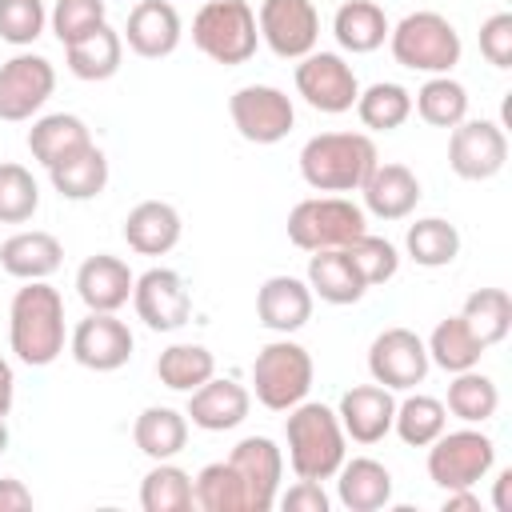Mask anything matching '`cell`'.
Masks as SVG:
<instances>
[{"mask_svg":"<svg viewBox=\"0 0 512 512\" xmlns=\"http://www.w3.org/2000/svg\"><path fill=\"white\" fill-rule=\"evenodd\" d=\"M64 296L48 280H24L8 308V344L20 364L48 368L64 352Z\"/></svg>","mask_w":512,"mask_h":512,"instance_id":"cell-1","label":"cell"},{"mask_svg":"<svg viewBox=\"0 0 512 512\" xmlns=\"http://www.w3.org/2000/svg\"><path fill=\"white\" fill-rule=\"evenodd\" d=\"M284 440L296 480H332L348 456V436L340 428L336 408L316 400H300L296 408H288Z\"/></svg>","mask_w":512,"mask_h":512,"instance_id":"cell-2","label":"cell"},{"mask_svg":"<svg viewBox=\"0 0 512 512\" xmlns=\"http://www.w3.org/2000/svg\"><path fill=\"white\" fill-rule=\"evenodd\" d=\"M380 152L368 132H320L300 148V176L316 192H360Z\"/></svg>","mask_w":512,"mask_h":512,"instance_id":"cell-3","label":"cell"},{"mask_svg":"<svg viewBox=\"0 0 512 512\" xmlns=\"http://www.w3.org/2000/svg\"><path fill=\"white\" fill-rule=\"evenodd\" d=\"M388 48H392V60L400 68H412V72H424V76H444L464 56L456 24L440 12H432V8L408 12L400 24H392L388 28Z\"/></svg>","mask_w":512,"mask_h":512,"instance_id":"cell-4","label":"cell"},{"mask_svg":"<svg viewBox=\"0 0 512 512\" xmlns=\"http://www.w3.org/2000/svg\"><path fill=\"white\" fill-rule=\"evenodd\" d=\"M192 44L224 68L248 64L260 48L252 4L248 0H204L200 12L192 16Z\"/></svg>","mask_w":512,"mask_h":512,"instance_id":"cell-5","label":"cell"},{"mask_svg":"<svg viewBox=\"0 0 512 512\" xmlns=\"http://www.w3.org/2000/svg\"><path fill=\"white\" fill-rule=\"evenodd\" d=\"M312 376H316V364H312L308 348L288 336L268 340L252 360V392L272 412H288L300 400H308Z\"/></svg>","mask_w":512,"mask_h":512,"instance_id":"cell-6","label":"cell"},{"mask_svg":"<svg viewBox=\"0 0 512 512\" xmlns=\"http://www.w3.org/2000/svg\"><path fill=\"white\" fill-rule=\"evenodd\" d=\"M360 232H368V212L348 196H308L288 212V240L300 252L348 248Z\"/></svg>","mask_w":512,"mask_h":512,"instance_id":"cell-7","label":"cell"},{"mask_svg":"<svg viewBox=\"0 0 512 512\" xmlns=\"http://www.w3.org/2000/svg\"><path fill=\"white\" fill-rule=\"evenodd\" d=\"M496 464V444L492 436H484L476 424L456 428V432H440L428 444V480L436 488H476Z\"/></svg>","mask_w":512,"mask_h":512,"instance_id":"cell-8","label":"cell"},{"mask_svg":"<svg viewBox=\"0 0 512 512\" xmlns=\"http://www.w3.org/2000/svg\"><path fill=\"white\" fill-rule=\"evenodd\" d=\"M228 116H232V128L248 144H280L296 124L292 96L280 92L276 84H244V88H236L232 100H228Z\"/></svg>","mask_w":512,"mask_h":512,"instance_id":"cell-9","label":"cell"},{"mask_svg":"<svg viewBox=\"0 0 512 512\" xmlns=\"http://www.w3.org/2000/svg\"><path fill=\"white\" fill-rule=\"evenodd\" d=\"M56 92V68L40 52H16L0 64V120H32Z\"/></svg>","mask_w":512,"mask_h":512,"instance_id":"cell-10","label":"cell"},{"mask_svg":"<svg viewBox=\"0 0 512 512\" xmlns=\"http://www.w3.org/2000/svg\"><path fill=\"white\" fill-rule=\"evenodd\" d=\"M296 92L304 96L308 108L340 116L356 104L360 96V80L352 72V64L340 52H308L296 64Z\"/></svg>","mask_w":512,"mask_h":512,"instance_id":"cell-11","label":"cell"},{"mask_svg":"<svg viewBox=\"0 0 512 512\" xmlns=\"http://www.w3.org/2000/svg\"><path fill=\"white\" fill-rule=\"evenodd\" d=\"M256 28H260V40L280 60H300V56L316 52L320 12L312 0H260Z\"/></svg>","mask_w":512,"mask_h":512,"instance_id":"cell-12","label":"cell"},{"mask_svg":"<svg viewBox=\"0 0 512 512\" xmlns=\"http://www.w3.org/2000/svg\"><path fill=\"white\" fill-rule=\"evenodd\" d=\"M132 328L116 312H88L68 336V352L88 372H116L132 360Z\"/></svg>","mask_w":512,"mask_h":512,"instance_id":"cell-13","label":"cell"},{"mask_svg":"<svg viewBox=\"0 0 512 512\" xmlns=\"http://www.w3.org/2000/svg\"><path fill=\"white\" fill-rule=\"evenodd\" d=\"M428 368V348L412 328H384L368 348V372L388 392H412L416 384H424Z\"/></svg>","mask_w":512,"mask_h":512,"instance_id":"cell-14","label":"cell"},{"mask_svg":"<svg viewBox=\"0 0 512 512\" xmlns=\"http://www.w3.org/2000/svg\"><path fill=\"white\" fill-rule=\"evenodd\" d=\"M508 164V136L496 120H460L448 136V168L460 180H492Z\"/></svg>","mask_w":512,"mask_h":512,"instance_id":"cell-15","label":"cell"},{"mask_svg":"<svg viewBox=\"0 0 512 512\" xmlns=\"http://www.w3.org/2000/svg\"><path fill=\"white\" fill-rule=\"evenodd\" d=\"M132 308L152 332H176L192 316V292L176 268H148L132 284Z\"/></svg>","mask_w":512,"mask_h":512,"instance_id":"cell-16","label":"cell"},{"mask_svg":"<svg viewBox=\"0 0 512 512\" xmlns=\"http://www.w3.org/2000/svg\"><path fill=\"white\" fill-rule=\"evenodd\" d=\"M228 464L244 480L248 492V512H268L280 496V476H284V452L268 436H244L232 452Z\"/></svg>","mask_w":512,"mask_h":512,"instance_id":"cell-17","label":"cell"},{"mask_svg":"<svg viewBox=\"0 0 512 512\" xmlns=\"http://www.w3.org/2000/svg\"><path fill=\"white\" fill-rule=\"evenodd\" d=\"M252 392L232 376H208L200 388L188 392V420L204 432H232L248 420Z\"/></svg>","mask_w":512,"mask_h":512,"instance_id":"cell-18","label":"cell"},{"mask_svg":"<svg viewBox=\"0 0 512 512\" xmlns=\"http://www.w3.org/2000/svg\"><path fill=\"white\" fill-rule=\"evenodd\" d=\"M124 44L144 56V60H164L180 48V36H184V24H180V12L168 4V0H140L132 12H128V24H124Z\"/></svg>","mask_w":512,"mask_h":512,"instance_id":"cell-19","label":"cell"},{"mask_svg":"<svg viewBox=\"0 0 512 512\" xmlns=\"http://www.w3.org/2000/svg\"><path fill=\"white\" fill-rule=\"evenodd\" d=\"M340 428L348 440L356 444H376L392 432V416H396V396L384 388V384H356L340 396Z\"/></svg>","mask_w":512,"mask_h":512,"instance_id":"cell-20","label":"cell"},{"mask_svg":"<svg viewBox=\"0 0 512 512\" xmlns=\"http://www.w3.org/2000/svg\"><path fill=\"white\" fill-rule=\"evenodd\" d=\"M312 288L300 276H268L256 292V320L268 332L292 336L312 320Z\"/></svg>","mask_w":512,"mask_h":512,"instance_id":"cell-21","label":"cell"},{"mask_svg":"<svg viewBox=\"0 0 512 512\" xmlns=\"http://www.w3.org/2000/svg\"><path fill=\"white\" fill-rule=\"evenodd\" d=\"M132 284V268L108 252H96L76 268V296L88 312H120L132 300Z\"/></svg>","mask_w":512,"mask_h":512,"instance_id":"cell-22","label":"cell"},{"mask_svg":"<svg viewBox=\"0 0 512 512\" xmlns=\"http://www.w3.org/2000/svg\"><path fill=\"white\" fill-rule=\"evenodd\" d=\"M360 196H364V212H372L376 220H404L416 212L424 192L408 164H376L360 184Z\"/></svg>","mask_w":512,"mask_h":512,"instance_id":"cell-23","label":"cell"},{"mask_svg":"<svg viewBox=\"0 0 512 512\" xmlns=\"http://www.w3.org/2000/svg\"><path fill=\"white\" fill-rule=\"evenodd\" d=\"M64 264V244L44 228L12 232L0 244V268L12 280H48Z\"/></svg>","mask_w":512,"mask_h":512,"instance_id":"cell-24","label":"cell"},{"mask_svg":"<svg viewBox=\"0 0 512 512\" xmlns=\"http://www.w3.org/2000/svg\"><path fill=\"white\" fill-rule=\"evenodd\" d=\"M180 212L168 200H140L128 216H124V240L132 252L140 256H164L180 244Z\"/></svg>","mask_w":512,"mask_h":512,"instance_id":"cell-25","label":"cell"},{"mask_svg":"<svg viewBox=\"0 0 512 512\" xmlns=\"http://www.w3.org/2000/svg\"><path fill=\"white\" fill-rule=\"evenodd\" d=\"M336 500L348 512H380L392 500V472L372 456H344L336 468Z\"/></svg>","mask_w":512,"mask_h":512,"instance_id":"cell-26","label":"cell"},{"mask_svg":"<svg viewBox=\"0 0 512 512\" xmlns=\"http://www.w3.org/2000/svg\"><path fill=\"white\" fill-rule=\"evenodd\" d=\"M64 60H68V72L76 80H88V84H100V80H112L120 72V60H124V36L104 20L100 28H92L88 36L72 40L64 48Z\"/></svg>","mask_w":512,"mask_h":512,"instance_id":"cell-27","label":"cell"},{"mask_svg":"<svg viewBox=\"0 0 512 512\" xmlns=\"http://www.w3.org/2000/svg\"><path fill=\"white\" fill-rule=\"evenodd\" d=\"M304 280H308L312 296H320L324 304H356L368 292L364 276L356 272V264H352V256L344 248H320V252H312Z\"/></svg>","mask_w":512,"mask_h":512,"instance_id":"cell-28","label":"cell"},{"mask_svg":"<svg viewBox=\"0 0 512 512\" xmlns=\"http://www.w3.org/2000/svg\"><path fill=\"white\" fill-rule=\"evenodd\" d=\"M48 180L64 200H96L108 188V156L96 144H84V148L60 156L48 168Z\"/></svg>","mask_w":512,"mask_h":512,"instance_id":"cell-29","label":"cell"},{"mask_svg":"<svg viewBox=\"0 0 512 512\" xmlns=\"http://www.w3.org/2000/svg\"><path fill=\"white\" fill-rule=\"evenodd\" d=\"M388 16L376 0H344L332 16V36L344 52L352 56H364V52H376L384 40H388Z\"/></svg>","mask_w":512,"mask_h":512,"instance_id":"cell-30","label":"cell"},{"mask_svg":"<svg viewBox=\"0 0 512 512\" xmlns=\"http://www.w3.org/2000/svg\"><path fill=\"white\" fill-rule=\"evenodd\" d=\"M132 440L148 460H172L188 444V416L168 404H148L132 424Z\"/></svg>","mask_w":512,"mask_h":512,"instance_id":"cell-31","label":"cell"},{"mask_svg":"<svg viewBox=\"0 0 512 512\" xmlns=\"http://www.w3.org/2000/svg\"><path fill=\"white\" fill-rule=\"evenodd\" d=\"M84 144H92V132L72 112H48V116L32 120V128H28V152L44 168H52L60 156H68V152H76Z\"/></svg>","mask_w":512,"mask_h":512,"instance_id":"cell-32","label":"cell"},{"mask_svg":"<svg viewBox=\"0 0 512 512\" xmlns=\"http://www.w3.org/2000/svg\"><path fill=\"white\" fill-rule=\"evenodd\" d=\"M424 348H428V360H432L436 368H444L448 376H452V372H468V368H476L480 356L488 352V348L476 340V332L464 324V316H448V320H440V324L432 328V336L424 340Z\"/></svg>","mask_w":512,"mask_h":512,"instance_id":"cell-33","label":"cell"},{"mask_svg":"<svg viewBox=\"0 0 512 512\" xmlns=\"http://www.w3.org/2000/svg\"><path fill=\"white\" fill-rule=\"evenodd\" d=\"M404 252L412 264L420 268H448L460 256V232L456 224H448L444 216H424L416 224H408L404 232Z\"/></svg>","mask_w":512,"mask_h":512,"instance_id":"cell-34","label":"cell"},{"mask_svg":"<svg viewBox=\"0 0 512 512\" xmlns=\"http://www.w3.org/2000/svg\"><path fill=\"white\" fill-rule=\"evenodd\" d=\"M444 408H448L456 420H464V424H484V420H492L496 408H500V388H496V380L484 376L480 368L452 372Z\"/></svg>","mask_w":512,"mask_h":512,"instance_id":"cell-35","label":"cell"},{"mask_svg":"<svg viewBox=\"0 0 512 512\" xmlns=\"http://www.w3.org/2000/svg\"><path fill=\"white\" fill-rule=\"evenodd\" d=\"M352 108L368 132H392L412 116V92L396 80H376V84L360 88Z\"/></svg>","mask_w":512,"mask_h":512,"instance_id":"cell-36","label":"cell"},{"mask_svg":"<svg viewBox=\"0 0 512 512\" xmlns=\"http://www.w3.org/2000/svg\"><path fill=\"white\" fill-rule=\"evenodd\" d=\"M444 428H448V408H444V400L424 396V392H412V396H404V400L396 404L392 432H396L408 448H428Z\"/></svg>","mask_w":512,"mask_h":512,"instance_id":"cell-37","label":"cell"},{"mask_svg":"<svg viewBox=\"0 0 512 512\" xmlns=\"http://www.w3.org/2000/svg\"><path fill=\"white\" fill-rule=\"evenodd\" d=\"M192 508L200 512H248V492L244 480L228 460L204 464L192 480Z\"/></svg>","mask_w":512,"mask_h":512,"instance_id":"cell-38","label":"cell"},{"mask_svg":"<svg viewBox=\"0 0 512 512\" xmlns=\"http://www.w3.org/2000/svg\"><path fill=\"white\" fill-rule=\"evenodd\" d=\"M412 108L420 112L424 124L432 128H456L460 120H468V88L460 80L444 76H428L412 100Z\"/></svg>","mask_w":512,"mask_h":512,"instance_id":"cell-39","label":"cell"},{"mask_svg":"<svg viewBox=\"0 0 512 512\" xmlns=\"http://www.w3.org/2000/svg\"><path fill=\"white\" fill-rule=\"evenodd\" d=\"M156 376L172 392H192L208 376H216V356L204 344H168L156 356Z\"/></svg>","mask_w":512,"mask_h":512,"instance_id":"cell-40","label":"cell"},{"mask_svg":"<svg viewBox=\"0 0 512 512\" xmlns=\"http://www.w3.org/2000/svg\"><path fill=\"white\" fill-rule=\"evenodd\" d=\"M460 316H464V324L476 332V340H480L484 348H492V344H500V340L508 336V328H512V296H508L504 288H476V292H468Z\"/></svg>","mask_w":512,"mask_h":512,"instance_id":"cell-41","label":"cell"},{"mask_svg":"<svg viewBox=\"0 0 512 512\" xmlns=\"http://www.w3.org/2000/svg\"><path fill=\"white\" fill-rule=\"evenodd\" d=\"M144 512H188L192 508V476L172 460H152V472L140 480Z\"/></svg>","mask_w":512,"mask_h":512,"instance_id":"cell-42","label":"cell"},{"mask_svg":"<svg viewBox=\"0 0 512 512\" xmlns=\"http://www.w3.org/2000/svg\"><path fill=\"white\" fill-rule=\"evenodd\" d=\"M36 208H40L36 176L24 164L4 160L0 164V224H24L36 216Z\"/></svg>","mask_w":512,"mask_h":512,"instance_id":"cell-43","label":"cell"},{"mask_svg":"<svg viewBox=\"0 0 512 512\" xmlns=\"http://www.w3.org/2000/svg\"><path fill=\"white\" fill-rule=\"evenodd\" d=\"M344 252L352 256V264H356V272L364 276V284H368V288L388 284V280L400 272V252H396V244H392V240H384V236L360 232Z\"/></svg>","mask_w":512,"mask_h":512,"instance_id":"cell-44","label":"cell"},{"mask_svg":"<svg viewBox=\"0 0 512 512\" xmlns=\"http://www.w3.org/2000/svg\"><path fill=\"white\" fill-rule=\"evenodd\" d=\"M48 24L44 0H0V40L12 48H28L40 40Z\"/></svg>","mask_w":512,"mask_h":512,"instance_id":"cell-45","label":"cell"},{"mask_svg":"<svg viewBox=\"0 0 512 512\" xmlns=\"http://www.w3.org/2000/svg\"><path fill=\"white\" fill-rule=\"evenodd\" d=\"M108 16V4L104 0H56L52 12H48V24L56 32V40L68 48L72 40L88 36L92 28H100Z\"/></svg>","mask_w":512,"mask_h":512,"instance_id":"cell-46","label":"cell"},{"mask_svg":"<svg viewBox=\"0 0 512 512\" xmlns=\"http://www.w3.org/2000/svg\"><path fill=\"white\" fill-rule=\"evenodd\" d=\"M480 56L492 68H512V12H492L480 24Z\"/></svg>","mask_w":512,"mask_h":512,"instance_id":"cell-47","label":"cell"},{"mask_svg":"<svg viewBox=\"0 0 512 512\" xmlns=\"http://www.w3.org/2000/svg\"><path fill=\"white\" fill-rule=\"evenodd\" d=\"M288 512H328V492L320 488V480H296L284 496H276Z\"/></svg>","mask_w":512,"mask_h":512,"instance_id":"cell-48","label":"cell"},{"mask_svg":"<svg viewBox=\"0 0 512 512\" xmlns=\"http://www.w3.org/2000/svg\"><path fill=\"white\" fill-rule=\"evenodd\" d=\"M28 508H32V492L24 488V480L0 476V512H28Z\"/></svg>","mask_w":512,"mask_h":512,"instance_id":"cell-49","label":"cell"},{"mask_svg":"<svg viewBox=\"0 0 512 512\" xmlns=\"http://www.w3.org/2000/svg\"><path fill=\"white\" fill-rule=\"evenodd\" d=\"M440 508H444V512H480V500H476L472 488H448Z\"/></svg>","mask_w":512,"mask_h":512,"instance_id":"cell-50","label":"cell"},{"mask_svg":"<svg viewBox=\"0 0 512 512\" xmlns=\"http://www.w3.org/2000/svg\"><path fill=\"white\" fill-rule=\"evenodd\" d=\"M12 400H16V376H12V364L0 356V420L12 412Z\"/></svg>","mask_w":512,"mask_h":512,"instance_id":"cell-51","label":"cell"},{"mask_svg":"<svg viewBox=\"0 0 512 512\" xmlns=\"http://www.w3.org/2000/svg\"><path fill=\"white\" fill-rule=\"evenodd\" d=\"M508 484H512V468H504V472L496 476V496H492L496 512H512V500H508Z\"/></svg>","mask_w":512,"mask_h":512,"instance_id":"cell-52","label":"cell"},{"mask_svg":"<svg viewBox=\"0 0 512 512\" xmlns=\"http://www.w3.org/2000/svg\"><path fill=\"white\" fill-rule=\"evenodd\" d=\"M4 448H8V424L0 420V456H4Z\"/></svg>","mask_w":512,"mask_h":512,"instance_id":"cell-53","label":"cell"}]
</instances>
